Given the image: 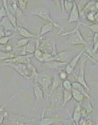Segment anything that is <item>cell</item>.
Listing matches in <instances>:
<instances>
[{
    "label": "cell",
    "mask_w": 98,
    "mask_h": 125,
    "mask_svg": "<svg viewBox=\"0 0 98 125\" xmlns=\"http://www.w3.org/2000/svg\"><path fill=\"white\" fill-rule=\"evenodd\" d=\"M79 25H80V24H78L77 26L73 31L62 34L60 36H60H64L67 35L68 34H72L71 39H70V44L72 45H85V46H87V43L84 39L82 34L78 29Z\"/></svg>",
    "instance_id": "cell-1"
},
{
    "label": "cell",
    "mask_w": 98,
    "mask_h": 125,
    "mask_svg": "<svg viewBox=\"0 0 98 125\" xmlns=\"http://www.w3.org/2000/svg\"><path fill=\"white\" fill-rule=\"evenodd\" d=\"M32 14L40 17V18L43 19V20L45 21H48L50 23H53L54 25V27L60 29L61 30V27H60L59 24L55 22L54 21H53L52 18L51 17L49 11V9L47 7L42 6L40 7V8H38L32 12Z\"/></svg>",
    "instance_id": "cell-2"
},
{
    "label": "cell",
    "mask_w": 98,
    "mask_h": 125,
    "mask_svg": "<svg viewBox=\"0 0 98 125\" xmlns=\"http://www.w3.org/2000/svg\"><path fill=\"white\" fill-rule=\"evenodd\" d=\"M35 80L42 86L43 90L44 95L49 94V88L52 85L53 81V77L49 74L45 73L37 74L35 78Z\"/></svg>",
    "instance_id": "cell-3"
},
{
    "label": "cell",
    "mask_w": 98,
    "mask_h": 125,
    "mask_svg": "<svg viewBox=\"0 0 98 125\" xmlns=\"http://www.w3.org/2000/svg\"><path fill=\"white\" fill-rule=\"evenodd\" d=\"M89 59L87 58H83L81 59V62H80V71H79V73L77 76V82L80 83L83 85L85 89L87 90V91L89 93H92L91 89L89 87V86L87 84V83L85 79V65L86 62Z\"/></svg>",
    "instance_id": "cell-4"
},
{
    "label": "cell",
    "mask_w": 98,
    "mask_h": 125,
    "mask_svg": "<svg viewBox=\"0 0 98 125\" xmlns=\"http://www.w3.org/2000/svg\"><path fill=\"white\" fill-rule=\"evenodd\" d=\"M53 92L51 94V107L52 109H57L59 105H61V107L63 102V89L59 88Z\"/></svg>",
    "instance_id": "cell-5"
},
{
    "label": "cell",
    "mask_w": 98,
    "mask_h": 125,
    "mask_svg": "<svg viewBox=\"0 0 98 125\" xmlns=\"http://www.w3.org/2000/svg\"><path fill=\"white\" fill-rule=\"evenodd\" d=\"M86 50V48H84L83 50H82L81 51H80L78 54L75 55V56L74 57V58L70 60L69 62H68L66 65V67L65 68V71H66V72L68 73V75L71 74L75 70V67L77 64H78L79 61H80V59H81V57L82 55L85 52Z\"/></svg>",
    "instance_id": "cell-6"
},
{
    "label": "cell",
    "mask_w": 98,
    "mask_h": 125,
    "mask_svg": "<svg viewBox=\"0 0 98 125\" xmlns=\"http://www.w3.org/2000/svg\"><path fill=\"white\" fill-rule=\"evenodd\" d=\"M80 13L77 6V3L73 1V7L71 12L69 14V17L68 20V23H73V22H78L80 23Z\"/></svg>",
    "instance_id": "cell-7"
},
{
    "label": "cell",
    "mask_w": 98,
    "mask_h": 125,
    "mask_svg": "<svg viewBox=\"0 0 98 125\" xmlns=\"http://www.w3.org/2000/svg\"><path fill=\"white\" fill-rule=\"evenodd\" d=\"M32 55H27V56H20L11 59H9L6 60L5 62L7 63H13V64H30V57Z\"/></svg>",
    "instance_id": "cell-8"
},
{
    "label": "cell",
    "mask_w": 98,
    "mask_h": 125,
    "mask_svg": "<svg viewBox=\"0 0 98 125\" xmlns=\"http://www.w3.org/2000/svg\"><path fill=\"white\" fill-rule=\"evenodd\" d=\"M69 57V52L68 51H62L53 55L49 59L48 62L58 61L61 62H67Z\"/></svg>",
    "instance_id": "cell-9"
},
{
    "label": "cell",
    "mask_w": 98,
    "mask_h": 125,
    "mask_svg": "<svg viewBox=\"0 0 98 125\" xmlns=\"http://www.w3.org/2000/svg\"><path fill=\"white\" fill-rule=\"evenodd\" d=\"M68 64L67 62H61L58 61H51L44 62V65L46 68L56 69V70H60L62 69V68Z\"/></svg>",
    "instance_id": "cell-10"
},
{
    "label": "cell",
    "mask_w": 98,
    "mask_h": 125,
    "mask_svg": "<svg viewBox=\"0 0 98 125\" xmlns=\"http://www.w3.org/2000/svg\"><path fill=\"white\" fill-rule=\"evenodd\" d=\"M34 93L35 95L36 101L44 100V93L41 86L36 80H35L33 85Z\"/></svg>",
    "instance_id": "cell-11"
},
{
    "label": "cell",
    "mask_w": 98,
    "mask_h": 125,
    "mask_svg": "<svg viewBox=\"0 0 98 125\" xmlns=\"http://www.w3.org/2000/svg\"><path fill=\"white\" fill-rule=\"evenodd\" d=\"M82 107H81V104L80 103H77L75 107L74 110L73 115H72V119L77 125H79V123L80 119L82 118Z\"/></svg>",
    "instance_id": "cell-12"
},
{
    "label": "cell",
    "mask_w": 98,
    "mask_h": 125,
    "mask_svg": "<svg viewBox=\"0 0 98 125\" xmlns=\"http://www.w3.org/2000/svg\"><path fill=\"white\" fill-rule=\"evenodd\" d=\"M82 107V116L87 117L90 114L94 112V109L92 107V106L90 103V101L89 100L86 102H82L81 104Z\"/></svg>",
    "instance_id": "cell-13"
},
{
    "label": "cell",
    "mask_w": 98,
    "mask_h": 125,
    "mask_svg": "<svg viewBox=\"0 0 98 125\" xmlns=\"http://www.w3.org/2000/svg\"><path fill=\"white\" fill-rule=\"evenodd\" d=\"M71 84L72 87H73V89H76L79 92H80L81 93L83 94L87 100L90 101H93L90 95H89L88 92L87 91V90L85 89V88L84 87L83 85H82L81 84H80V83L78 82H71Z\"/></svg>",
    "instance_id": "cell-14"
},
{
    "label": "cell",
    "mask_w": 98,
    "mask_h": 125,
    "mask_svg": "<svg viewBox=\"0 0 98 125\" xmlns=\"http://www.w3.org/2000/svg\"><path fill=\"white\" fill-rule=\"evenodd\" d=\"M62 81L60 79L58 74H55L54 77H53V81L52 83L51 90H50V94L53 92L60 88V86L62 85Z\"/></svg>",
    "instance_id": "cell-15"
},
{
    "label": "cell",
    "mask_w": 98,
    "mask_h": 125,
    "mask_svg": "<svg viewBox=\"0 0 98 125\" xmlns=\"http://www.w3.org/2000/svg\"><path fill=\"white\" fill-rule=\"evenodd\" d=\"M71 93L72 95H73V98L77 102V103L82 104L85 101L86 98L85 95L77 90L73 88L71 90Z\"/></svg>",
    "instance_id": "cell-16"
},
{
    "label": "cell",
    "mask_w": 98,
    "mask_h": 125,
    "mask_svg": "<svg viewBox=\"0 0 98 125\" xmlns=\"http://www.w3.org/2000/svg\"><path fill=\"white\" fill-rule=\"evenodd\" d=\"M18 31L20 35L26 38V39L27 38V39H29V38H39V35H36L32 34L24 27H19Z\"/></svg>",
    "instance_id": "cell-17"
},
{
    "label": "cell",
    "mask_w": 98,
    "mask_h": 125,
    "mask_svg": "<svg viewBox=\"0 0 98 125\" xmlns=\"http://www.w3.org/2000/svg\"><path fill=\"white\" fill-rule=\"evenodd\" d=\"M54 27V25H53V23H50V22L45 23V25H43V26L42 27L40 33V34L39 35V38L42 36L43 35H44L47 34V33L51 32V31L53 30Z\"/></svg>",
    "instance_id": "cell-18"
},
{
    "label": "cell",
    "mask_w": 98,
    "mask_h": 125,
    "mask_svg": "<svg viewBox=\"0 0 98 125\" xmlns=\"http://www.w3.org/2000/svg\"><path fill=\"white\" fill-rule=\"evenodd\" d=\"M72 98H73V95H72L71 91H68L63 89V102L61 107H64L69 102L72 100Z\"/></svg>",
    "instance_id": "cell-19"
},
{
    "label": "cell",
    "mask_w": 98,
    "mask_h": 125,
    "mask_svg": "<svg viewBox=\"0 0 98 125\" xmlns=\"http://www.w3.org/2000/svg\"><path fill=\"white\" fill-rule=\"evenodd\" d=\"M44 113H45V110H44L43 113L42 119H41V121L39 122V125H52L54 124L56 121L54 119L52 118L44 117Z\"/></svg>",
    "instance_id": "cell-20"
},
{
    "label": "cell",
    "mask_w": 98,
    "mask_h": 125,
    "mask_svg": "<svg viewBox=\"0 0 98 125\" xmlns=\"http://www.w3.org/2000/svg\"><path fill=\"white\" fill-rule=\"evenodd\" d=\"M74 1H61V3L63 5V9L66 13H69L71 12L73 7Z\"/></svg>",
    "instance_id": "cell-21"
},
{
    "label": "cell",
    "mask_w": 98,
    "mask_h": 125,
    "mask_svg": "<svg viewBox=\"0 0 98 125\" xmlns=\"http://www.w3.org/2000/svg\"><path fill=\"white\" fill-rule=\"evenodd\" d=\"M34 54L35 56V58L39 62H45V53L43 52L40 49L36 48Z\"/></svg>",
    "instance_id": "cell-22"
},
{
    "label": "cell",
    "mask_w": 98,
    "mask_h": 125,
    "mask_svg": "<svg viewBox=\"0 0 98 125\" xmlns=\"http://www.w3.org/2000/svg\"><path fill=\"white\" fill-rule=\"evenodd\" d=\"M25 50L26 52L31 53V55H33L35 50H36V46L34 42H28L26 46Z\"/></svg>",
    "instance_id": "cell-23"
},
{
    "label": "cell",
    "mask_w": 98,
    "mask_h": 125,
    "mask_svg": "<svg viewBox=\"0 0 98 125\" xmlns=\"http://www.w3.org/2000/svg\"><path fill=\"white\" fill-rule=\"evenodd\" d=\"M62 86L63 89L66 90V91H68L71 92L72 89H73L71 82L68 79L65 80L64 81H62Z\"/></svg>",
    "instance_id": "cell-24"
},
{
    "label": "cell",
    "mask_w": 98,
    "mask_h": 125,
    "mask_svg": "<svg viewBox=\"0 0 98 125\" xmlns=\"http://www.w3.org/2000/svg\"><path fill=\"white\" fill-rule=\"evenodd\" d=\"M78 24H80V25H84V26H86L87 27H88V28L90 29V30L92 31V32H94V34H95V33H98V23H97V22L93 23L91 25H87V24L82 23V22H80V23H78Z\"/></svg>",
    "instance_id": "cell-25"
},
{
    "label": "cell",
    "mask_w": 98,
    "mask_h": 125,
    "mask_svg": "<svg viewBox=\"0 0 98 125\" xmlns=\"http://www.w3.org/2000/svg\"><path fill=\"white\" fill-rule=\"evenodd\" d=\"M29 121L28 119L25 117H22L18 118L14 121V124L15 125H25L27 124Z\"/></svg>",
    "instance_id": "cell-26"
},
{
    "label": "cell",
    "mask_w": 98,
    "mask_h": 125,
    "mask_svg": "<svg viewBox=\"0 0 98 125\" xmlns=\"http://www.w3.org/2000/svg\"><path fill=\"white\" fill-rule=\"evenodd\" d=\"M94 46L92 48V53H95L98 50V33L94 34L93 38H92Z\"/></svg>",
    "instance_id": "cell-27"
},
{
    "label": "cell",
    "mask_w": 98,
    "mask_h": 125,
    "mask_svg": "<svg viewBox=\"0 0 98 125\" xmlns=\"http://www.w3.org/2000/svg\"><path fill=\"white\" fill-rule=\"evenodd\" d=\"M93 125V123H92V121L90 119L88 118L87 117L82 118L80 119L79 123V125Z\"/></svg>",
    "instance_id": "cell-28"
},
{
    "label": "cell",
    "mask_w": 98,
    "mask_h": 125,
    "mask_svg": "<svg viewBox=\"0 0 98 125\" xmlns=\"http://www.w3.org/2000/svg\"><path fill=\"white\" fill-rule=\"evenodd\" d=\"M58 76H59V78L62 81H64L65 80H67L68 74L66 72V71L65 70H62V69H61L58 71Z\"/></svg>",
    "instance_id": "cell-29"
},
{
    "label": "cell",
    "mask_w": 98,
    "mask_h": 125,
    "mask_svg": "<svg viewBox=\"0 0 98 125\" xmlns=\"http://www.w3.org/2000/svg\"><path fill=\"white\" fill-rule=\"evenodd\" d=\"M66 111H67V112L68 113L69 115V118L64 119V120L62 121V122L63 123V125H73L74 121L73 120V119H72L71 116V115H70V114L69 113V112L68 109H66Z\"/></svg>",
    "instance_id": "cell-30"
},
{
    "label": "cell",
    "mask_w": 98,
    "mask_h": 125,
    "mask_svg": "<svg viewBox=\"0 0 98 125\" xmlns=\"http://www.w3.org/2000/svg\"><path fill=\"white\" fill-rule=\"evenodd\" d=\"M97 12H90V13H87L86 14V18L87 20L90 21L94 22L95 21V14Z\"/></svg>",
    "instance_id": "cell-31"
},
{
    "label": "cell",
    "mask_w": 98,
    "mask_h": 125,
    "mask_svg": "<svg viewBox=\"0 0 98 125\" xmlns=\"http://www.w3.org/2000/svg\"><path fill=\"white\" fill-rule=\"evenodd\" d=\"M28 43V39H26H26H21L18 42L17 47H20L26 46Z\"/></svg>",
    "instance_id": "cell-32"
},
{
    "label": "cell",
    "mask_w": 98,
    "mask_h": 125,
    "mask_svg": "<svg viewBox=\"0 0 98 125\" xmlns=\"http://www.w3.org/2000/svg\"><path fill=\"white\" fill-rule=\"evenodd\" d=\"M14 36H5V37H2L0 38V44H5L8 43V42L9 41L10 38L13 37Z\"/></svg>",
    "instance_id": "cell-33"
},
{
    "label": "cell",
    "mask_w": 98,
    "mask_h": 125,
    "mask_svg": "<svg viewBox=\"0 0 98 125\" xmlns=\"http://www.w3.org/2000/svg\"><path fill=\"white\" fill-rule=\"evenodd\" d=\"M19 7L22 10H25L26 9V5L27 4V2L25 1H18Z\"/></svg>",
    "instance_id": "cell-34"
},
{
    "label": "cell",
    "mask_w": 98,
    "mask_h": 125,
    "mask_svg": "<svg viewBox=\"0 0 98 125\" xmlns=\"http://www.w3.org/2000/svg\"><path fill=\"white\" fill-rule=\"evenodd\" d=\"M6 14H7L6 10H5V9L3 8H2L0 9V16L5 17V15H6Z\"/></svg>",
    "instance_id": "cell-35"
},
{
    "label": "cell",
    "mask_w": 98,
    "mask_h": 125,
    "mask_svg": "<svg viewBox=\"0 0 98 125\" xmlns=\"http://www.w3.org/2000/svg\"><path fill=\"white\" fill-rule=\"evenodd\" d=\"M86 55H87V58H88V59H89H89H91V60H92V61L94 62V64H95V65H97V67H98V61H96V60H94V58H92L91 56H90V55H89L88 54H87V53H86Z\"/></svg>",
    "instance_id": "cell-36"
},
{
    "label": "cell",
    "mask_w": 98,
    "mask_h": 125,
    "mask_svg": "<svg viewBox=\"0 0 98 125\" xmlns=\"http://www.w3.org/2000/svg\"><path fill=\"white\" fill-rule=\"evenodd\" d=\"M4 116L0 114V125L3 124V121H4Z\"/></svg>",
    "instance_id": "cell-37"
},
{
    "label": "cell",
    "mask_w": 98,
    "mask_h": 125,
    "mask_svg": "<svg viewBox=\"0 0 98 125\" xmlns=\"http://www.w3.org/2000/svg\"><path fill=\"white\" fill-rule=\"evenodd\" d=\"M5 49H6V51H11V50H12V48H11V47L8 46H7L6 48H5Z\"/></svg>",
    "instance_id": "cell-38"
},
{
    "label": "cell",
    "mask_w": 98,
    "mask_h": 125,
    "mask_svg": "<svg viewBox=\"0 0 98 125\" xmlns=\"http://www.w3.org/2000/svg\"><path fill=\"white\" fill-rule=\"evenodd\" d=\"M1 125H6V124H2Z\"/></svg>",
    "instance_id": "cell-39"
},
{
    "label": "cell",
    "mask_w": 98,
    "mask_h": 125,
    "mask_svg": "<svg viewBox=\"0 0 98 125\" xmlns=\"http://www.w3.org/2000/svg\"><path fill=\"white\" fill-rule=\"evenodd\" d=\"M97 125H98V123H97Z\"/></svg>",
    "instance_id": "cell-40"
}]
</instances>
